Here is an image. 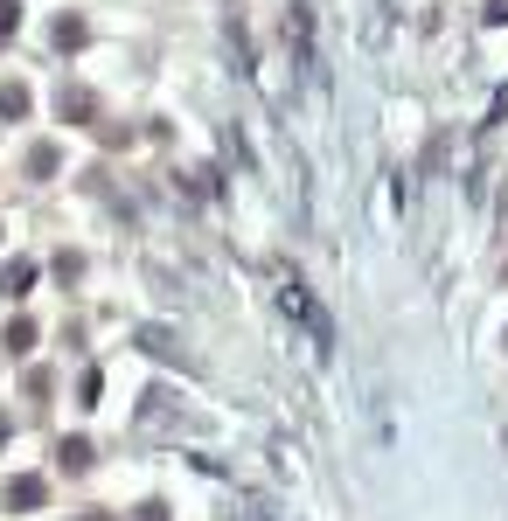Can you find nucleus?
<instances>
[{"mask_svg": "<svg viewBox=\"0 0 508 521\" xmlns=\"http://www.w3.org/2000/svg\"><path fill=\"white\" fill-rule=\"evenodd\" d=\"M0 501H7L14 515H35V508L49 501V480H35V473H21V480H7V487H0Z\"/></svg>", "mask_w": 508, "mask_h": 521, "instance_id": "1", "label": "nucleus"}, {"mask_svg": "<svg viewBox=\"0 0 508 521\" xmlns=\"http://www.w3.org/2000/svg\"><path fill=\"white\" fill-rule=\"evenodd\" d=\"M56 119H70V126H91V119H98V98H91L84 84H70V91H56Z\"/></svg>", "mask_w": 508, "mask_h": 521, "instance_id": "2", "label": "nucleus"}, {"mask_svg": "<svg viewBox=\"0 0 508 521\" xmlns=\"http://www.w3.org/2000/svg\"><path fill=\"white\" fill-rule=\"evenodd\" d=\"M56 459H63V473H91V438H63Z\"/></svg>", "mask_w": 508, "mask_h": 521, "instance_id": "3", "label": "nucleus"}, {"mask_svg": "<svg viewBox=\"0 0 508 521\" xmlns=\"http://www.w3.org/2000/svg\"><path fill=\"white\" fill-rule=\"evenodd\" d=\"M28 285H35V264H28V258H14L7 271H0V292H7V299H21Z\"/></svg>", "mask_w": 508, "mask_h": 521, "instance_id": "4", "label": "nucleus"}, {"mask_svg": "<svg viewBox=\"0 0 508 521\" xmlns=\"http://www.w3.org/2000/svg\"><path fill=\"white\" fill-rule=\"evenodd\" d=\"M84 35H91V28H84V21H77V14H70V21H63V14H56V49H84Z\"/></svg>", "mask_w": 508, "mask_h": 521, "instance_id": "5", "label": "nucleus"}, {"mask_svg": "<svg viewBox=\"0 0 508 521\" xmlns=\"http://www.w3.org/2000/svg\"><path fill=\"white\" fill-rule=\"evenodd\" d=\"M35 348V320H7V355H28Z\"/></svg>", "mask_w": 508, "mask_h": 521, "instance_id": "6", "label": "nucleus"}, {"mask_svg": "<svg viewBox=\"0 0 508 521\" xmlns=\"http://www.w3.org/2000/svg\"><path fill=\"white\" fill-rule=\"evenodd\" d=\"M28 112V91L21 84H0V119H21Z\"/></svg>", "mask_w": 508, "mask_h": 521, "instance_id": "7", "label": "nucleus"}, {"mask_svg": "<svg viewBox=\"0 0 508 521\" xmlns=\"http://www.w3.org/2000/svg\"><path fill=\"white\" fill-rule=\"evenodd\" d=\"M14 28H21V0H0V49L14 42Z\"/></svg>", "mask_w": 508, "mask_h": 521, "instance_id": "8", "label": "nucleus"}, {"mask_svg": "<svg viewBox=\"0 0 508 521\" xmlns=\"http://www.w3.org/2000/svg\"><path fill=\"white\" fill-rule=\"evenodd\" d=\"M488 21L502 28V21H508V0H488Z\"/></svg>", "mask_w": 508, "mask_h": 521, "instance_id": "9", "label": "nucleus"}, {"mask_svg": "<svg viewBox=\"0 0 508 521\" xmlns=\"http://www.w3.org/2000/svg\"><path fill=\"white\" fill-rule=\"evenodd\" d=\"M140 521H168V508H161V501H147V508H140Z\"/></svg>", "mask_w": 508, "mask_h": 521, "instance_id": "10", "label": "nucleus"}, {"mask_svg": "<svg viewBox=\"0 0 508 521\" xmlns=\"http://www.w3.org/2000/svg\"><path fill=\"white\" fill-rule=\"evenodd\" d=\"M84 521H112V515H105V508H98V515H84Z\"/></svg>", "mask_w": 508, "mask_h": 521, "instance_id": "11", "label": "nucleus"}, {"mask_svg": "<svg viewBox=\"0 0 508 521\" xmlns=\"http://www.w3.org/2000/svg\"><path fill=\"white\" fill-rule=\"evenodd\" d=\"M0 438H7V417H0Z\"/></svg>", "mask_w": 508, "mask_h": 521, "instance_id": "12", "label": "nucleus"}]
</instances>
